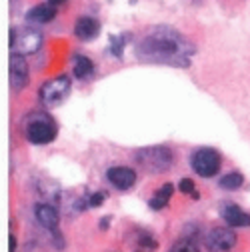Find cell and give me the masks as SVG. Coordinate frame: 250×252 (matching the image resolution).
<instances>
[{"instance_id":"cell-1","label":"cell","mask_w":250,"mask_h":252,"mask_svg":"<svg viewBox=\"0 0 250 252\" xmlns=\"http://www.w3.org/2000/svg\"><path fill=\"white\" fill-rule=\"evenodd\" d=\"M194 52L196 48L192 42L170 26L152 28L136 46V56L140 60L170 66H188Z\"/></svg>"},{"instance_id":"cell-2","label":"cell","mask_w":250,"mask_h":252,"mask_svg":"<svg viewBox=\"0 0 250 252\" xmlns=\"http://www.w3.org/2000/svg\"><path fill=\"white\" fill-rule=\"evenodd\" d=\"M24 132L28 142L44 146L56 138V124L48 114H30L24 122Z\"/></svg>"},{"instance_id":"cell-3","label":"cell","mask_w":250,"mask_h":252,"mask_svg":"<svg viewBox=\"0 0 250 252\" xmlns=\"http://www.w3.org/2000/svg\"><path fill=\"white\" fill-rule=\"evenodd\" d=\"M42 46V32L36 28H10V50L16 54H34Z\"/></svg>"},{"instance_id":"cell-4","label":"cell","mask_w":250,"mask_h":252,"mask_svg":"<svg viewBox=\"0 0 250 252\" xmlns=\"http://www.w3.org/2000/svg\"><path fill=\"white\" fill-rule=\"evenodd\" d=\"M136 162L148 172H162L172 164V152L166 146H150L136 152Z\"/></svg>"},{"instance_id":"cell-5","label":"cell","mask_w":250,"mask_h":252,"mask_svg":"<svg viewBox=\"0 0 250 252\" xmlns=\"http://www.w3.org/2000/svg\"><path fill=\"white\" fill-rule=\"evenodd\" d=\"M68 92H70V76L60 74L56 78L46 80L40 86L38 98L46 106H58L60 102H64V98L68 96Z\"/></svg>"},{"instance_id":"cell-6","label":"cell","mask_w":250,"mask_h":252,"mask_svg":"<svg viewBox=\"0 0 250 252\" xmlns=\"http://www.w3.org/2000/svg\"><path fill=\"white\" fill-rule=\"evenodd\" d=\"M190 166L198 176L210 178L220 170V154L214 148H198L190 156Z\"/></svg>"},{"instance_id":"cell-7","label":"cell","mask_w":250,"mask_h":252,"mask_svg":"<svg viewBox=\"0 0 250 252\" xmlns=\"http://www.w3.org/2000/svg\"><path fill=\"white\" fill-rule=\"evenodd\" d=\"M8 80H10V88L14 92L22 90L26 84H28V64L22 54H16L12 52L10 58H8Z\"/></svg>"},{"instance_id":"cell-8","label":"cell","mask_w":250,"mask_h":252,"mask_svg":"<svg viewBox=\"0 0 250 252\" xmlns=\"http://www.w3.org/2000/svg\"><path fill=\"white\" fill-rule=\"evenodd\" d=\"M236 244V234L230 228H214L206 236V248L210 252H228Z\"/></svg>"},{"instance_id":"cell-9","label":"cell","mask_w":250,"mask_h":252,"mask_svg":"<svg viewBox=\"0 0 250 252\" xmlns=\"http://www.w3.org/2000/svg\"><path fill=\"white\" fill-rule=\"evenodd\" d=\"M106 178L118 190H128L136 182V172L128 166H110L106 170Z\"/></svg>"},{"instance_id":"cell-10","label":"cell","mask_w":250,"mask_h":252,"mask_svg":"<svg viewBox=\"0 0 250 252\" xmlns=\"http://www.w3.org/2000/svg\"><path fill=\"white\" fill-rule=\"evenodd\" d=\"M220 216L222 220L228 224V226H234V228H244V226H250V214L244 212L240 206L236 204H224L222 210H220Z\"/></svg>"},{"instance_id":"cell-11","label":"cell","mask_w":250,"mask_h":252,"mask_svg":"<svg viewBox=\"0 0 250 252\" xmlns=\"http://www.w3.org/2000/svg\"><path fill=\"white\" fill-rule=\"evenodd\" d=\"M100 32V22L96 18H92V16H80L74 24V36L78 40H92V38H96Z\"/></svg>"},{"instance_id":"cell-12","label":"cell","mask_w":250,"mask_h":252,"mask_svg":"<svg viewBox=\"0 0 250 252\" xmlns=\"http://www.w3.org/2000/svg\"><path fill=\"white\" fill-rule=\"evenodd\" d=\"M34 216H36L40 226H44L48 230L58 228V212L52 204H36L34 206Z\"/></svg>"},{"instance_id":"cell-13","label":"cell","mask_w":250,"mask_h":252,"mask_svg":"<svg viewBox=\"0 0 250 252\" xmlns=\"http://www.w3.org/2000/svg\"><path fill=\"white\" fill-rule=\"evenodd\" d=\"M54 16H56V8L52 4H36L26 12V20L30 24H46L54 20Z\"/></svg>"},{"instance_id":"cell-14","label":"cell","mask_w":250,"mask_h":252,"mask_svg":"<svg viewBox=\"0 0 250 252\" xmlns=\"http://www.w3.org/2000/svg\"><path fill=\"white\" fill-rule=\"evenodd\" d=\"M72 60H74V68H72V72H74L76 78L84 80V78H88L92 72H94V62H92L88 56H84V54H74Z\"/></svg>"},{"instance_id":"cell-15","label":"cell","mask_w":250,"mask_h":252,"mask_svg":"<svg viewBox=\"0 0 250 252\" xmlns=\"http://www.w3.org/2000/svg\"><path fill=\"white\" fill-rule=\"evenodd\" d=\"M172 192H174V186H172V184H164V186H160L158 190H156V194L150 198L148 206H150L152 210H160V208H164V206L168 204Z\"/></svg>"},{"instance_id":"cell-16","label":"cell","mask_w":250,"mask_h":252,"mask_svg":"<svg viewBox=\"0 0 250 252\" xmlns=\"http://www.w3.org/2000/svg\"><path fill=\"white\" fill-rule=\"evenodd\" d=\"M218 184H220V188H224V190H236V188H240L244 184V176L234 170V172L224 174L220 180H218Z\"/></svg>"},{"instance_id":"cell-17","label":"cell","mask_w":250,"mask_h":252,"mask_svg":"<svg viewBox=\"0 0 250 252\" xmlns=\"http://www.w3.org/2000/svg\"><path fill=\"white\" fill-rule=\"evenodd\" d=\"M168 252H198V244L192 236H184L178 242H174V246Z\"/></svg>"},{"instance_id":"cell-18","label":"cell","mask_w":250,"mask_h":252,"mask_svg":"<svg viewBox=\"0 0 250 252\" xmlns=\"http://www.w3.org/2000/svg\"><path fill=\"white\" fill-rule=\"evenodd\" d=\"M130 38V34H118V36H110V52L116 58H122L124 52V42Z\"/></svg>"},{"instance_id":"cell-19","label":"cell","mask_w":250,"mask_h":252,"mask_svg":"<svg viewBox=\"0 0 250 252\" xmlns=\"http://www.w3.org/2000/svg\"><path fill=\"white\" fill-rule=\"evenodd\" d=\"M178 188H180V192H184V194H192L194 192V182L190 178H182Z\"/></svg>"},{"instance_id":"cell-20","label":"cell","mask_w":250,"mask_h":252,"mask_svg":"<svg viewBox=\"0 0 250 252\" xmlns=\"http://www.w3.org/2000/svg\"><path fill=\"white\" fill-rule=\"evenodd\" d=\"M102 202H104V194H102V192H94V194L90 196V200H88V206H90V208H96V206H100Z\"/></svg>"},{"instance_id":"cell-21","label":"cell","mask_w":250,"mask_h":252,"mask_svg":"<svg viewBox=\"0 0 250 252\" xmlns=\"http://www.w3.org/2000/svg\"><path fill=\"white\" fill-rule=\"evenodd\" d=\"M108 222H110V218H108V216H106V218H102V220H100V228H102V230H106V228H108Z\"/></svg>"},{"instance_id":"cell-22","label":"cell","mask_w":250,"mask_h":252,"mask_svg":"<svg viewBox=\"0 0 250 252\" xmlns=\"http://www.w3.org/2000/svg\"><path fill=\"white\" fill-rule=\"evenodd\" d=\"M16 244H18V242H16V236H10V252L16 250Z\"/></svg>"},{"instance_id":"cell-23","label":"cell","mask_w":250,"mask_h":252,"mask_svg":"<svg viewBox=\"0 0 250 252\" xmlns=\"http://www.w3.org/2000/svg\"><path fill=\"white\" fill-rule=\"evenodd\" d=\"M48 2H50L52 6H58V4H64V2H66V0H48Z\"/></svg>"}]
</instances>
